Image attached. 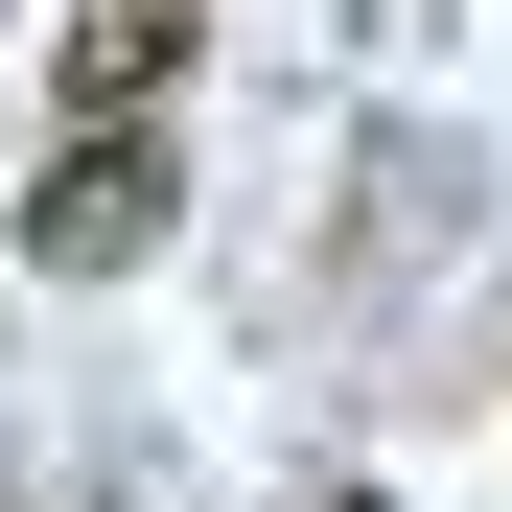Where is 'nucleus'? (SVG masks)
<instances>
[{
    "label": "nucleus",
    "mask_w": 512,
    "mask_h": 512,
    "mask_svg": "<svg viewBox=\"0 0 512 512\" xmlns=\"http://www.w3.org/2000/svg\"><path fill=\"white\" fill-rule=\"evenodd\" d=\"M163 117H70L47 187H24V280H117V256H163Z\"/></svg>",
    "instance_id": "obj_1"
},
{
    "label": "nucleus",
    "mask_w": 512,
    "mask_h": 512,
    "mask_svg": "<svg viewBox=\"0 0 512 512\" xmlns=\"http://www.w3.org/2000/svg\"><path fill=\"white\" fill-rule=\"evenodd\" d=\"M163 70H187V0H70L47 94H70V117H163Z\"/></svg>",
    "instance_id": "obj_2"
},
{
    "label": "nucleus",
    "mask_w": 512,
    "mask_h": 512,
    "mask_svg": "<svg viewBox=\"0 0 512 512\" xmlns=\"http://www.w3.org/2000/svg\"><path fill=\"white\" fill-rule=\"evenodd\" d=\"M326 512H396V489H326Z\"/></svg>",
    "instance_id": "obj_3"
}]
</instances>
